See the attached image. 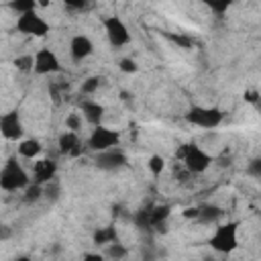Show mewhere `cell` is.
Masks as SVG:
<instances>
[{"instance_id": "cb8c5ba5", "label": "cell", "mask_w": 261, "mask_h": 261, "mask_svg": "<svg viewBox=\"0 0 261 261\" xmlns=\"http://www.w3.org/2000/svg\"><path fill=\"white\" fill-rule=\"evenodd\" d=\"M147 167H149V171L157 177V175H161L163 169H165V159H163L161 155H151V157L147 159Z\"/></svg>"}, {"instance_id": "1f68e13d", "label": "cell", "mask_w": 261, "mask_h": 261, "mask_svg": "<svg viewBox=\"0 0 261 261\" xmlns=\"http://www.w3.org/2000/svg\"><path fill=\"white\" fill-rule=\"evenodd\" d=\"M245 100H247V102H251V104H257L259 94H257V92H245Z\"/></svg>"}, {"instance_id": "ac0fdd59", "label": "cell", "mask_w": 261, "mask_h": 261, "mask_svg": "<svg viewBox=\"0 0 261 261\" xmlns=\"http://www.w3.org/2000/svg\"><path fill=\"white\" fill-rule=\"evenodd\" d=\"M114 241H118V232H116L114 226H104V228H98L94 232V243L96 245H104L106 247V245H110Z\"/></svg>"}, {"instance_id": "f546056e", "label": "cell", "mask_w": 261, "mask_h": 261, "mask_svg": "<svg viewBox=\"0 0 261 261\" xmlns=\"http://www.w3.org/2000/svg\"><path fill=\"white\" fill-rule=\"evenodd\" d=\"M247 171H249L253 177H259V175H261V161H259V159H253V161L249 163Z\"/></svg>"}, {"instance_id": "4fadbf2b", "label": "cell", "mask_w": 261, "mask_h": 261, "mask_svg": "<svg viewBox=\"0 0 261 261\" xmlns=\"http://www.w3.org/2000/svg\"><path fill=\"white\" fill-rule=\"evenodd\" d=\"M80 114H82V118H84L86 122H90L92 126H96V124H102L104 106H102L100 102H96V100L86 98V100L80 102Z\"/></svg>"}, {"instance_id": "e0dca14e", "label": "cell", "mask_w": 261, "mask_h": 261, "mask_svg": "<svg viewBox=\"0 0 261 261\" xmlns=\"http://www.w3.org/2000/svg\"><path fill=\"white\" fill-rule=\"evenodd\" d=\"M222 214H224L222 208H218L216 204H202V206H198L196 220L202 222V224H212V222H216Z\"/></svg>"}, {"instance_id": "9c48e42d", "label": "cell", "mask_w": 261, "mask_h": 261, "mask_svg": "<svg viewBox=\"0 0 261 261\" xmlns=\"http://www.w3.org/2000/svg\"><path fill=\"white\" fill-rule=\"evenodd\" d=\"M104 33L112 47H124L130 43V31L120 16H106L104 18Z\"/></svg>"}, {"instance_id": "7a4b0ae2", "label": "cell", "mask_w": 261, "mask_h": 261, "mask_svg": "<svg viewBox=\"0 0 261 261\" xmlns=\"http://www.w3.org/2000/svg\"><path fill=\"white\" fill-rule=\"evenodd\" d=\"M29 184H31V177L27 169L20 165V161L16 159V155L8 157L0 169V188L4 192H18V190H24Z\"/></svg>"}, {"instance_id": "e575fe53", "label": "cell", "mask_w": 261, "mask_h": 261, "mask_svg": "<svg viewBox=\"0 0 261 261\" xmlns=\"http://www.w3.org/2000/svg\"><path fill=\"white\" fill-rule=\"evenodd\" d=\"M51 0H37V6H47Z\"/></svg>"}, {"instance_id": "8fae6325", "label": "cell", "mask_w": 261, "mask_h": 261, "mask_svg": "<svg viewBox=\"0 0 261 261\" xmlns=\"http://www.w3.org/2000/svg\"><path fill=\"white\" fill-rule=\"evenodd\" d=\"M24 128H22V120H20V112L18 110H8L4 114H0V135L8 141H18L22 137Z\"/></svg>"}, {"instance_id": "603a6c76", "label": "cell", "mask_w": 261, "mask_h": 261, "mask_svg": "<svg viewBox=\"0 0 261 261\" xmlns=\"http://www.w3.org/2000/svg\"><path fill=\"white\" fill-rule=\"evenodd\" d=\"M102 77L100 75H90L86 82H82V94H86V96H92V94H96L98 90H100V86H102Z\"/></svg>"}, {"instance_id": "ba28073f", "label": "cell", "mask_w": 261, "mask_h": 261, "mask_svg": "<svg viewBox=\"0 0 261 261\" xmlns=\"http://www.w3.org/2000/svg\"><path fill=\"white\" fill-rule=\"evenodd\" d=\"M126 163H128V157L118 145L104 149V151H98L94 155V165L102 171H118V169L126 167Z\"/></svg>"}, {"instance_id": "2e32d148", "label": "cell", "mask_w": 261, "mask_h": 261, "mask_svg": "<svg viewBox=\"0 0 261 261\" xmlns=\"http://www.w3.org/2000/svg\"><path fill=\"white\" fill-rule=\"evenodd\" d=\"M16 151H18V155L24 157V159H35V157L41 155L43 145H41L39 139H33V137H31V139H22V141L18 143Z\"/></svg>"}, {"instance_id": "f1b7e54d", "label": "cell", "mask_w": 261, "mask_h": 261, "mask_svg": "<svg viewBox=\"0 0 261 261\" xmlns=\"http://www.w3.org/2000/svg\"><path fill=\"white\" fill-rule=\"evenodd\" d=\"M63 4L67 8H71V10H82V8H86L90 4V0H63Z\"/></svg>"}, {"instance_id": "ffe728a7", "label": "cell", "mask_w": 261, "mask_h": 261, "mask_svg": "<svg viewBox=\"0 0 261 261\" xmlns=\"http://www.w3.org/2000/svg\"><path fill=\"white\" fill-rule=\"evenodd\" d=\"M59 196H61V184L55 177L49 179L47 184H43V198H47L49 202H55V200H59Z\"/></svg>"}, {"instance_id": "30bf717a", "label": "cell", "mask_w": 261, "mask_h": 261, "mask_svg": "<svg viewBox=\"0 0 261 261\" xmlns=\"http://www.w3.org/2000/svg\"><path fill=\"white\" fill-rule=\"evenodd\" d=\"M33 57H35V65H33V71L35 73H39V75H53V73H59L61 71V61H59V57H57L55 51L43 47Z\"/></svg>"}, {"instance_id": "9a60e30c", "label": "cell", "mask_w": 261, "mask_h": 261, "mask_svg": "<svg viewBox=\"0 0 261 261\" xmlns=\"http://www.w3.org/2000/svg\"><path fill=\"white\" fill-rule=\"evenodd\" d=\"M57 147H59V153L63 155H80L82 153V145H80V137L75 130H63L57 139Z\"/></svg>"}, {"instance_id": "3957f363", "label": "cell", "mask_w": 261, "mask_h": 261, "mask_svg": "<svg viewBox=\"0 0 261 261\" xmlns=\"http://www.w3.org/2000/svg\"><path fill=\"white\" fill-rule=\"evenodd\" d=\"M169 212H171V208L169 206H163V204H159V206H147V208L139 210L133 220L143 230H159V232H163L165 230V222L169 218Z\"/></svg>"}, {"instance_id": "83f0119b", "label": "cell", "mask_w": 261, "mask_h": 261, "mask_svg": "<svg viewBox=\"0 0 261 261\" xmlns=\"http://www.w3.org/2000/svg\"><path fill=\"white\" fill-rule=\"evenodd\" d=\"M118 67H120V71H124V73H137V71H139V65H137V61H135V59H130V57H124V59H120Z\"/></svg>"}, {"instance_id": "6da1fadb", "label": "cell", "mask_w": 261, "mask_h": 261, "mask_svg": "<svg viewBox=\"0 0 261 261\" xmlns=\"http://www.w3.org/2000/svg\"><path fill=\"white\" fill-rule=\"evenodd\" d=\"M175 157L181 161V165L192 173V175H198V173H204L210 165H212V155L202 149L200 145L196 143H186L177 149Z\"/></svg>"}, {"instance_id": "484cf974", "label": "cell", "mask_w": 261, "mask_h": 261, "mask_svg": "<svg viewBox=\"0 0 261 261\" xmlns=\"http://www.w3.org/2000/svg\"><path fill=\"white\" fill-rule=\"evenodd\" d=\"M10 8L18 14L29 12V10H37V0H10Z\"/></svg>"}, {"instance_id": "836d02e7", "label": "cell", "mask_w": 261, "mask_h": 261, "mask_svg": "<svg viewBox=\"0 0 261 261\" xmlns=\"http://www.w3.org/2000/svg\"><path fill=\"white\" fill-rule=\"evenodd\" d=\"M102 257H104V255H100V253H86V255H84V259H98V261H100Z\"/></svg>"}, {"instance_id": "5bb4252c", "label": "cell", "mask_w": 261, "mask_h": 261, "mask_svg": "<svg viewBox=\"0 0 261 261\" xmlns=\"http://www.w3.org/2000/svg\"><path fill=\"white\" fill-rule=\"evenodd\" d=\"M57 175V161L53 159H39L33 165V181L35 184H47L49 179H53Z\"/></svg>"}, {"instance_id": "d6a6232c", "label": "cell", "mask_w": 261, "mask_h": 261, "mask_svg": "<svg viewBox=\"0 0 261 261\" xmlns=\"http://www.w3.org/2000/svg\"><path fill=\"white\" fill-rule=\"evenodd\" d=\"M196 214H198V206H196V208H186V210H184V216H188V218H196Z\"/></svg>"}, {"instance_id": "277c9868", "label": "cell", "mask_w": 261, "mask_h": 261, "mask_svg": "<svg viewBox=\"0 0 261 261\" xmlns=\"http://www.w3.org/2000/svg\"><path fill=\"white\" fill-rule=\"evenodd\" d=\"M210 247L222 255L232 253L239 247V222H222L210 237Z\"/></svg>"}, {"instance_id": "d6986e66", "label": "cell", "mask_w": 261, "mask_h": 261, "mask_svg": "<svg viewBox=\"0 0 261 261\" xmlns=\"http://www.w3.org/2000/svg\"><path fill=\"white\" fill-rule=\"evenodd\" d=\"M202 6H206L210 12H214V14H218V16H222V14H226L228 12V8L232 6V0H198Z\"/></svg>"}, {"instance_id": "4dcf8cb0", "label": "cell", "mask_w": 261, "mask_h": 261, "mask_svg": "<svg viewBox=\"0 0 261 261\" xmlns=\"http://www.w3.org/2000/svg\"><path fill=\"white\" fill-rule=\"evenodd\" d=\"M171 41H175L177 45H181V47H186V49L192 45V39H188V37H184V35H179V37H177V35H171Z\"/></svg>"}, {"instance_id": "5b68a950", "label": "cell", "mask_w": 261, "mask_h": 261, "mask_svg": "<svg viewBox=\"0 0 261 261\" xmlns=\"http://www.w3.org/2000/svg\"><path fill=\"white\" fill-rule=\"evenodd\" d=\"M222 118H224L222 110L214 106H192L186 112V120L198 128H216L222 122Z\"/></svg>"}, {"instance_id": "7402d4cb", "label": "cell", "mask_w": 261, "mask_h": 261, "mask_svg": "<svg viewBox=\"0 0 261 261\" xmlns=\"http://www.w3.org/2000/svg\"><path fill=\"white\" fill-rule=\"evenodd\" d=\"M43 198V186L41 184H29L27 188H24V202H29V204H35V202H39Z\"/></svg>"}, {"instance_id": "44dd1931", "label": "cell", "mask_w": 261, "mask_h": 261, "mask_svg": "<svg viewBox=\"0 0 261 261\" xmlns=\"http://www.w3.org/2000/svg\"><path fill=\"white\" fill-rule=\"evenodd\" d=\"M128 255V251H126V247L124 245H120L118 241H114V243H110V245H106V251H104V257H108V259H124Z\"/></svg>"}, {"instance_id": "d4e9b609", "label": "cell", "mask_w": 261, "mask_h": 261, "mask_svg": "<svg viewBox=\"0 0 261 261\" xmlns=\"http://www.w3.org/2000/svg\"><path fill=\"white\" fill-rule=\"evenodd\" d=\"M12 63H14V67H16L18 71H33L35 57H33V55H16Z\"/></svg>"}, {"instance_id": "4316f807", "label": "cell", "mask_w": 261, "mask_h": 261, "mask_svg": "<svg viewBox=\"0 0 261 261\" xmlns=\"http://www.w3.org/2000/svg\"><path fill=\"white\" fill-rule=\"evenodd\" d=\"M82 120H84V118H82L80 112H71V114L65 118V126H67V130H75V133H77V130L82 128Z\"/></svg>"}, {"instance_id": "7c38bea8", "label": "cell", "mask_w": 261, "mask_h": 261, "mask_svg": "<svg viewBox=\"0 0 261 261\" xmlns=\"http://www.w3.org/2000/svg\"><path fill=\"white\" fill-rule=\"evenodd\" d=\"M94 53V43L88 35H75L69 41V55L73 61H84Z\"/></svg>"}, {"instance_id": "8992f818", "label": "cell", "mask_w": 261, "mask_h": 261, "mask_svg": "<svg viewBox=\"0 0 261 261\" xmlns=\"http://www.w3.org/2000/svg\"><path fill=\"white\" fill-rule=\"evenodd\" d=\"M16 31L22 33V35H29V37H47L49 31H51V24L37 12V10H29V12H22L18 14L16 18Z\"/></svg>"}, {"instance_id": "52a82bcc", "label": "cell", "mask_w": 261, "mask_h": 261, "mask_svg": "<svg viewBox=\"0 0 261 261\" xmlns=\"http://www.w3.org/2000/svg\"><path fill=\"white\" fill-rule=\"evenodd\" d=\"M116 145H120V133L104 124H96L88 137V149H92L94 153L116 147Z\"/></svg>"}]
</instances>
